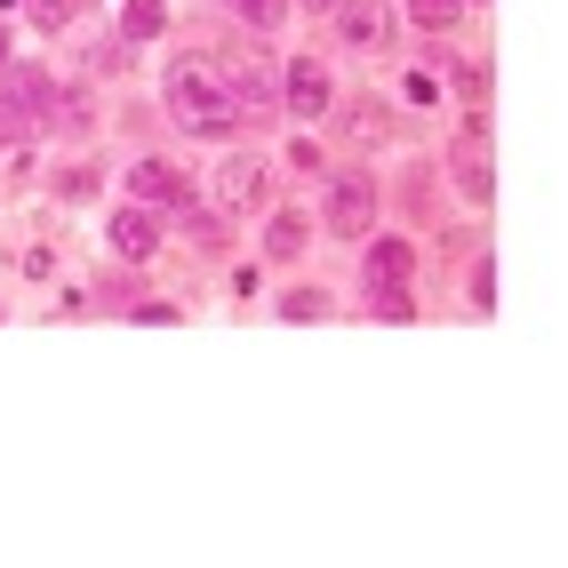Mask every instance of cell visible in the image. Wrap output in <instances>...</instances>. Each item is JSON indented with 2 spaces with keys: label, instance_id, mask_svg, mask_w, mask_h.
<instances>
[{
  "label": "cell",
  "instance_id": "1",
  "mask_svg": "<svg viewBox=\"0 0 568 568\" xmlns=\"http://www.w3.org/2000/svg\"><path fill=\"white\" fill-rule=\"evenodd\" d=\"M161 104H169V121L184 136H233L241 129L233 89H224V64H209V57H176L161 72Z\"/></svg>",
  "mask_w": 568,
  "mask_h": 568
},
{
  "label": "cell",
  "instance_id": "2",
  "mask_svg": "<svg viewBox=\"0 0 568 568\" xmlns=\"http://www.w3.org/2000/svg\"><path fill=\"white\" fill-rule=\"evenodd\" d=\"M336 41L345 49H361V57H376V49H393V32H400V17H393V0H336Z\"/></svg>",
  "mask_w": 568,
  "mask_h": 568
},
{
  "label": "cell",
  "instance_id": "3",
  "mask_svg": "<svg viewBox=\"0 0 568 568\" xmlns=\"http://www.w3.org/2000/svg\"><path fill=\"white\" fill-rule=\"evenodd\" d=\"M129 201H144L153 216H184L193 209V176H184L176 161H136L129 169Z\"/></svg>",
  "mask_w": 568,
  "mask_h": 568
},
{
  "label": "cell",
  "instance_id": "4",
  "mask_svg": "<svg viewBox=\"0 0 568 568\" xmlns=\"http://www.w3.org/2000/svg\"><path fill=\"white\" fill-rule=\"evenodd\" d=\"M104 248L121 256V264H153V248H161V216L144 209V201L112 209V216H104Z\"/></svg>",
  "mask_w": 568,
  "mask_h": 568
},
{
  "label": "cell",
  "instance_id": "5",
  "mask_svg": "<svg viewBox=\"0 0 568 568\" xmlns=\"http://www.w3.org/2000/svg\"><path fill=\"white\" fill-rule=\"evenodd\" d=\"M264 193H273V169H264L256 153H233V161L216 169V209H224V216L264 209Z\"/></svg>",
  "mask_w": 568,
  "mask_h": 568
},
{
  "label": "cell",
  "instance_id": "6",
  "mask_svg": "<svg viewBox=\"0 0 568 568\" xmlns=\"http://www.w3.org/2000/svg\"><path fill=\"white\" fill-rule=\"evenodd\" d=\"M281 97H288L296 121H321L328 97H336V81H328V64H321V57H288V64H281Z\"/></svg>",
  "mask_w": 568,
  "mask_h": 568
},
{
  "label": "cell",
  "instance_id": "7",
  "mask_svg": "<svg viewBox=\"0 0 568 568\" xmlns=\"http://www.w3.org/2000/svg\"><path fill=\"white\" fill-rule=\"evenodd\" d=\"M448 176H457L465 201H497V169H488V136L480 129H457V144H448Z\"/></svg>",
  "mask_w": 568,
  "mask_h": 568
},
{
  "label": "cell",
  "instance_id": "8",
  "mask_svg": "<svg viewBox=\"0 0 568 568\" xmlns=\"http://www.w3.org/2000/svg\"><path fill=\"white\" fill-rule=\"evenodd\" d=\"M368 224H376V184L368 176H336L328 184V233L368 241Z\"/></svg>",
  "mask_w": 568,
  "mask_h": 568
},
{
  "label": "cell",
  "instance_id": "9",
  "mask_svg": "<svg viewBox=\"0 0 568 568\" xmlns=\"http://www.w3.org/2000/svg\"><path fill=\"white\" fill-rule=\"evenodd\" d=\"M416 281V248L408 241H368V264H361V288L385 296V288H408Z\"/></svg>",
  "mask_w": 568,
  "mask_h": 568
},
{
  "label": "cell",
  "instance_id": "10",
  "mask_svg": "<svg viewBox=\"0 0 568 568\" xmlns=\"http://www.w3.org/2000/svg\"><path fill=\"white\" fill-rule=\"evenodd\" d=\"M224 89H233V112H241V121H264V112H273V97H281L273 64H233V72H224Z\"/></svg>",
  "mask_w": 568,
  "mask_h": 568
},
{
  "label": "cell",
  "instance_id": "11",
  "mask_svg": "<svg viewBox=\"0 0 568 568\" xmlns=\"http://www.w3.org/2000/svg\"><path fill=\"white\" fill-rule=\"evenodd\" d=\"M305 241H313V216H305V209H281L273 224H264V248H273L281 264H288V256H305Z\"/></svg>",
  "mask_w": 568,
  "mask_h": 568
},
{
  "label": "cell",
  "instance_id": "12",
  "mask_svg": "<svg viewBox=\"0 0 568 568\" xmlns=\"http://www.w3.org/2000/svg\"><path fill=\"white\" fill-rule=\"evenodd\" d=\"M169 32V0H121V41H161Z\"/></svg>",
  "mask_w": 568,
  "mask_h": 568
},
{
  "label": "cell",
  "instance_id": "13",
  "mask_svg": "<svg viewBox=\"0 0 568 568\" xmlns=\"http://www.w3.org/2000/svg\"><path fill=\"white\" fill-rule=\"evenodd\" d=\"M224 9H233L248 32H281L288 24V9H296V0H224Z\"/></svg>",
  "mask_w": 568,
  "mask_h": 568
},
{
  "label": "cell",
  "instance_id": "14",
  "mask_svg": "<svg viewBox=\"0 0 568 568\" xmlns=\"http://www.w3.org/2000/svg\"><path fill=\"white\" fill-rule=\"evenodd\" d=\"M457 17H465V0H408V24L416 32H448Z\"/></svg>",
  "mask_w": 568,
  "mask_h": 568
},
{
  "label": "cell",
  "instance_id": "15",
  "mask_svg": "<svg viewBox=\"0 0 568 568\" xmlns=\"http://www.w3.org/2000/svg\"><path fill=\"white\" fill-rule=\"evenodd\" d=\"M345 129H353V144H385L393 112H385V104H353V112H345Z\"/></svg>",
  "mask_w": 568,
  "mask_h": 568
},
{
  "label": "cell",
  "instance_id": "16",
  "mask_svg": "<svg viewBox=\"0 0 568 568\" xmlns=\"http://www.w3.org/2000/svg\"><path fill=\"white\" fill-rule=\"evenodd\" d=\"M81 9H89V0H24V17L41 24V32H64L72 17H81Z\"/></svg>",
  "mask_w": 568,
  "mask_h": 568
},
{
  "label": "cell",
  "instance_id": "17",
  "mask_svg": "<svg viewBox=\"0 0 568 568\" xmlns=\"http://www.w3.org/2000/svg\"><path fill=\"white\" fill-rule=\"evenodd\" d=\"M281 321H328V296L321 288H288L281 296Z\"/></svg>",
  "mask_w": 568,
  "mask_h": 568
},
{
  "label": "cell",
  "instance_id": "18",
  "mask_svg": "<svg viewBox=\"0 0 568 568\" xmlns=\"http://www.w3.org/2000/svg\"><path fill=\"white\" fill-rule=\"evenodd\" d=\"M57 193H72V201H89V193H97V169H64V176H57Z\"/></svg>",
  "mask_w": 568,
  "mask_h": 568
},
{
  "label": "cell",
  "instance_id": "19",
  "mask_svg": "<svg viewBox=\"0 0 568 568\" xmlns=\"http://www.w3.org/2000/svg\"><path fill=\"white\" fill-rule=\"evenodd\" d=\"M24 129H32V121H24V112H17L9 97H0V144H24Z\"/></svg>",
  "mask_w": 568,
  "mask_h": 568
},
{
  "label": "cell",
  "instance_id": "20",
  "mask_svg": "<svg viewBox=\"0 0 568 568\" xmlns=\"http://www.w3.org/2000/svg\"><path fill=\"white\" fill-rule=\"evenodd\" d=\"M9 64H17V57H9V32H0V72H9Z\"/></svg>",
  "mask_w": 568,
  "mask_h": 568
},
{
  "label": "cell",
  "instance_id": "21",
  "mask_svg": "<svg viewBox=\"0 0 568 568\" xmlns=\"http://www.w3.org/2000/svg\"><path fill=\"white\" fill-rule=\"evenodd\" d=\"M305 9H336V0H305Z\"/></svg>",
  "mask_w": 568,
  "mask_h": 568
}]
</instances>
